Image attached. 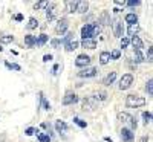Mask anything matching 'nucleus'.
Returning a JSON list of instances; mask_svg holds the SVG:
<instances>
[{"instance_id":"f03ea898","label":"nucleus","mask_w":153,"mask_h":142,"mask_svg":"<svg viewBox=\"0 0 153 142\" xmlns=\"http://www.w3.org/2000/svg\"><path fill=\"white\" fill-rule=\"evenodd\" d=\"M133 83V75L132 73H124L123 78L120 80V89L121 90H127Z\"/></svg>"},{"instance_id":"20e7f679","label":"nucleus","mask_w":153,"mask_h":142,"mask_svg":"<svg viewBox=\"0 0 153 142\" xmlns=\"http://www.w3.org/2000/svg\"><path fill=\"white\" fill-rule=\"evenodd\" d=\"M89 64H91V57L86 55V54L78 55L76 60H75V66L76 67H86V66H89Z\"/></svg>"},{"instance_id":"a19ab883","label":"nucleus","mask_w":153,"mask_h":142,"mask_svg":"<svg viewBox=\"0 0 153 142\" xmlns=\"http://www.w3.org/2000/svg\"><path fill=\"white\" fill-rule=\"evenodd\" d=\"M61 44V41L58 40V38H54V40H51V46H52V47H58Z\"/></svg>"},{"instance_id":"e433bc0d","label":"nucleus","mask_w":153,"mask_h":142,"mask_svg":"<svg viewBox=\"0 0 153 142\" xmlns=\"http://www.w3.org/2000/svg\"><path fill=\"white\" fill-rule=\"evenodd\" d=\"M129 44H130V38H129V37H123V38H121V47L126 49Z\"/></svg>"},{"instance_id":"423d86ee","label":"nucleus","mask_w":153,"mask_h":142,"mask_svg":"<svg viewBox=\"0 0 153 142\" xmlns=\"http://www.w3.org/2000/svg\"><path fill=\"white\" fill-rule=\"evenodd\" d=\"M97 75V69L95 67H84L78 72V76H81V78H92V76Z\"/></svg>"},{"instance_id":"7c9ffc66","label":"nucleus","mask_w":153,"mask_h":142,"mask_svg":"<svg viewBox=\"0 0 153 142\" xmlns=\"http://www.w3.org/2000/svg\"><path fill=\"white\" fill-rule=\"evenodd\" d=\"M72 40H74V32H68V34H66V37L63 38V40H60V41H61L63 44H68V43H69V41H72Z\"/></svg>"},{"instance_id":"aec40b11","label":"nucleus","mask_w":153,"mask_h":142,"mask_svg":"<svg viewBox=\"0 0 153 142\" xmlns=\"http://www.w3.org/2000/svg\"><path fill=\"white\" fill-rule=\"evenodd\" d=\"M35 41H37V37L35 35H25V44L28 47H34L35 46Z\"/></svg>"},{"instance_id":"c03bdc74","label":"nucleus","mask_w":153,"mask_h":142,"mask_svg":"<svg viewBox=\"0 0 153 142\" xmlns=\"http://www.w3.org/2000/svg\"><path fill=\"white\" fill-rule=\"evenodd\" d=\"M51 60H52V55H45V57H43V61H45V63H48V61H51Z\"/></svg>"},{"instance_id":"a18cd8bd","label":"nucleus","mask_w":153,"mask_h":142,"mask_svg":"<svg viewBox=\"0 0 153 142\" xmlns=\"http://www.w3.org/2000/svg\"><path fill=\"white\" fill-rule=\"evenodd\" d=\"M14 18H16L17 21H22V20H23V16H22V14H17V16H16Z\"/></svg>"},{"instance_id":"49530a36","label":"nucleus","mask_w":153,"mask_h":142,"mask_svg":"<svg viewBox=\"0 0 153 142\" xmlns=\"http://www.w3.org/2000/svg\"><path fill=\"white\" fill-rule=\"evenodd\" d=\"M115 3H117V5H126V2H124V0H123V2H121V0H115Z\"/></svg>"},{"instance_id":"9d476101","label":"nucleus","mask_w":153,"mask_h":142,"mask_svg":"<svg viewBox=\"0 0 153 142\" xmlns=\"http://www.w3.org/2000/svg\"><path fill=\"white\" fill-rule=\"evenodd\" d=\"M81 37H83V40L92 38V23H86L81 28Z\"/></svg>"},{"instance_id":"79ce46f5","label":"nucleus","mask_w":153,"mask_h":142,"mask_svg":"<svg viewBox=\"0 0 153 142\" xmlns=\"http://www.w3.org/2000/svg\"><path fill=\"white\" fill-rule=\"evenodd\" d=\"M152 57H153V49L149 47V50H147V61L149 63H152Z\"/></svg>"},{"instance_id":"4be33fe9","label":"nucleus","mask_w":153,"mask_h":142,"mask_svg":"<svg viewBox=\"0 0 153 142\" xmlns=\"http://www.w3.org/2000/svg\"><path fill=\"white\" fill-rule=\"evenodd\" d=\"M65 46H66V47H65V49H66V52H74V50L80 46V43L76 41V40H72V41H69V43L65 44Z\"/></svg>"},{"instance_id":"6e6552de","label":"nucleus","mask_w":153,"mask_h":142,"mask_svg":"<svg viewBox=\"0 0 153 142\" xmlns=\"http://www.w3.org/2000/svg\"><path fill=\"white\" fill-rule=\"evenodd\" d=\"M113 35L118 37V38H123V34H124V28H123V23L120 20H115L113 23Z\"/></svg>"},{"instance_id":"f8f14e48","label":"nucleus","mask_w":153,"mask_h":142,"mask_svg":"<svg viewBox=\"0 0 153 142\" xmlns=\"http://www.w3.org/2000/svg\"><path fill=\"white\" fill-rule=\"evenodd\" d=\"M97 106V99L95 98H86L83 101V110H92Z\"/></svg>"},{"instance_id":"a211bd4d","label":"nucleus","mask_w":153,"mask_h":142,"mask_svg":"<svg viewBox=\"0 0 153 142\" xmlns=\"http://www.w3.org/2000/svg\"><path fill=\"white\" fill-rule=\"evenodd\" d=\"M76 3H78V2L68 0V2L65 3V5H66V12H69V14H74V12H76Z\"/></svg>"},{"instance_id":"0eeeda50","label":"nucleus","mask_w":153,"mask_h":142,"mask_svg":"<svg viewBox=\"0 0 153 142\" xmlns=\"http://www.w3.org/2000/svg\"><path fill=\"white\" fill-rule=\"evenodd\" d=\"M120 136L124 142H133V139H135V133L132 130H129V128H123Z\"/></svg>"},{"instance_id":"c756f323","label":"nucleus","mask_w":153,"mask_h":142,"mask_svg":"<svg viewBox=\"0 0 153 142\" xmlns=\"http://www.w3.org/2000/svg\"><path fill=\"white\" fill-rule=\"evenodd\" d=\"M38 141L40 142H51L49 133H38Z\"/></svg>"},{"instance_id":"f704fd0d","label":"nucleus","mask_w":153,"mask_h":142,"mask_svg":"<svg viewBox=\"0 0 153 142\" xmlns=\"http://www.w3.org/2000/svg\"><path fill=\"white\" fill-rule=\"evenodd\" d=\"M143 119H144V124L147 125V124L152 121V113H150V112H144V113H143Z\"/></svg>"},{"instance_id":"ddd939ff","label":"nucleus","mask_w":153,"mask_h":142,"mask_svg":"<svg viewBox=\"0 0 153 142\" xmlns=\"http://www.w3.org/2000/svg\"><path fill=\"white\" fill-rule=\"evenodd\" d=\"M130 43L133 44L135 50H143V47H144V43H143V40H141V38H139L138 35H133V37L130 38Z\"/></svg>"},{"instance_id":"bb28decb","label":"nucleus","mask_w":153,"mask_h":142,"mask_svg":"<svg viewBox=\"0 0 153 142\" xmlns=\"http://www.w3.org/2000/svg\"><path fill=\"white\" fill-rule=\"evenodd\" d=\"M11 41H14V37L12 35H2L0 37V43L2 44H6V43H11Z\"/></svg>"},{"instance_id":"393cba45","label":"nucleus","mask_w":153,"mask_h":142,"mask_svg":"<svg viewBox=\"0 0 153 142\" xmlns=\"http://www.w3.org/2000/svg\"><path fill=\"white\" fill-rule=\"evenodd\" d=\"M139 29H141V28H139V24L138 23H135V24H129V29H127V32H129V35H136L138 34V31Z\"/></svg>"},{"instance_id":"dca6fc26","label":"nucleus","mask_w":153,"mask_h":142,"mask_svg":"<svg viewBox=\"0 0 153 142\" xmlns=\"http://www.w3.org/2000/svg\"><path fill=\"white\" fill-rule=\"evenodd\" d=\"M68 128H69V127H68L66 122H63V121H57V122H55V130H57L60 135H61V133H66Z\"/></svg>"},{"instance_id":"1a4fd4ad","label":"nucleus","mask_w":153,"mask_h":142,"mask_svg":"<svg viewBox=\"0 0 153 142\" xmlns=\"http://www.w3.org/2000/svg\"><path fill=\"white\" fill-rule=\"evenodd\" d=\"M80 99H78V96H76L75 93H66V96L63 98V104L65 106H72V104H76V102H78Z\"/></svg>"},{"instance_id":"b1692460","label":"nucleus","mask_w":153,"mask_h":142,"mask_svg":"<svg viewBox=\"0 0 153 142\" xmlns=\"http://www.w3.org/2000/svg\"><path fill=\"white\" fill-rule=\"evenodd\" d=\"M48 40H49V37H48L46 34H42L40 37L37 38V41H35V44H37L38 47H42V46H45V43H46Z\"/></svg>"},{"instance_id":"c9c22d12","label":"nucleus","mask_w":153,"mask_h":142,"mask_svg":"<svg viewBox=\"0 0 153 142\" xmlns=\"http://www.w3.org/2000/svg\"><path fill=\"white\" fill-rule=\"evenodd\" d=\"M74 122L78 125V127H81V128H86V127H87L86 121H83V119H80V118H74Z\"/></svg>"},{"instance_id":"412c9836","label":"nucleus","mask_w":153,"mask_h":142,"mask_svg":"<svg viewBox=\"0 0 153 142\" xmlns=\"http://www.w3.org/2000/svg\"><path fill=\"white\" fill-rule=\"evenodd\" d=\"M124 20H126V23H129V24H135V23H138V16L133 14V12H130V14H126Z\"/></svg>"},{"instance_id":"de8ad7c7","label":"nucleus","mask_w":153,"mask_h":142,"mask_svg":"<svg viewBox=\"0 0 153 142\" xmlns=\"http://www.w3.org/2000/svg\"><path fill=\"white\" fill-rule=\"evenodd\" d=\"M139 142H149V138H147V136H144V138L139 139Z\"/></svg>"},{"instance_id":"f257e3e1","label":"nucleus","mask_w":153,"mask_h":142,"mask_svg":"<svg viewBox=\"0 0 153 142\" xmlns=\"http://www.w3.org/2000/svg\"><path fill=\"white\" fill-rule=\"evenodd\" d=\"M126 106L130 109H136V107H143L146 106V98L138 96V95H129L126 98Z\"/></svg>"},{"instance_id":"2eb2a0df","label":"nucleus","mask_w":153,"mask_h":142,"mask_svg":"<svg viewBox=\"0 0 153 142\" xmlns=\"http://www.w3.org/2000/svg\"><path fill=\"white\" fill-rule=\"evenodd\" d=\"M132 118H133V116H130L129 113H126V112H120L118 113V121L123 122V124H130Z\"/></svg>"},{"instance_id":"5701e85b","label":"nucleus","mask_w":153,"mask_h":142,"mask_svg":"<svg viewBox=\"0 0 153 142\" xmlns=\"http://www.w3.org/2000/svg\"><path fill=\"white\" fill-rule=\"evenodd\" d=\"M110 61V54L107 52V50H103V52L100 54V63L101 64H107Z\"/></svg>"},{"instance_id":"a878e982","label":"nucleus","mask_w":153,"mask_h":142,"mask_svg":"<svg viewBox=\"0 0 153 142\" xmlns=\"http://www.w3.org/2000/svg\"><path fill=\"white\" fill-rule=\"evenodd\" d=\"M26 26H28V29H35V28L38 26V20L34 18V17H31V18L28 20V24H26Z\"/></svg>"},{"instance_id":"9b49d317","label":"nucleus","mask_w":153,"mask_h":142,"mask_svg":"<svg viewBox=\"0 0 153 142\" xmlns=\"http://www.w3.org/2000/svg\"><path fill=\"white\" fill-rule=\"evenodd\" d=\"M98 24H104V26H107V24H110V14H109V11H103L101 14L98 16Z\"/></svg>"},{"instance_id":"ea45409f","label":"nucleus","mask_w":153,"mask_h":142,"mask_svg":"<svg viewBox=\"0 0 153 142\" xmlns=\"http://www.w3.org/2000/svg\"><path fill=\"white\" fill-rule=\"evenodd\" d=\"M127 6H139L141 2H138V0H129V2H126Z\"/></svg>"},{"instance_id":"c85d7f7f","label":"nucleus","mask_w":153,"mask_h":142,"mask_svg":"<svg viewBox=\"0 0 153 142\" xmlns=\"http://www.w3.org/2000/svg\"><path fill=\"white\" fill-rule=\"evenodd\" d=\"M135 63H143L146 58H144V55L141 54V50H135Z\"/></svg>"},{"instance_id":"6ab92c4d","label":"nucleus","mask_w":153,"mask_h":142,"mask_svg":"<svg viewBox=\"0 0 153 142\" xmlns=\"http://www.w3.org/2000/svg\"><path fill=\"white\" fill-rule=\"evenodd\" d=\"M115 80H117V72H110V73L106 76V78H104L103 84H104V86H110V84L115 83Z\"/></svg>"},{"instance_id":"f3484780","label":"nucleus","mask_w":153,"mask_h":142,"mask_svg":"<svg viewBox=\"0 0 153 142\" xmlns=\"http://www.w3.org/2000/svg\"><path fill=\"white\" fill-rule=\"evenodd\" d=\"M81 46L92 50V49L97 47V40H92V38H89V40H81Z\"/></svg>"},{"instance_id":"4c0bfd02","label":"nucleus","mask_w":153,"mask_h":142,"mask_svg":"<svg viewBox=\"0 0 153 142\" xmlns=\"http://www.w3.org/2000/svg\"><path fill=\"white\" fill-rule=\"evenodd\" d=\"M5 66H6L8 69H11V70H12V69H14V70H20V69H22L19 64H11V63H8V61L5 63Z\"/></svg>"},{"instance_id":"72a5a7b5","label":"nucleus","mask_w":153,"mask_h":142,"mask_svg":"<svg viewBox=\"0 0 153 142\" xmlns=\"http://www.w3.org/2000/svg\"><path fill=\"white\" fill-rule=\"evenodd\" d=\"M95 99H97V101H106V99H107V93H106V92H98V93L95 95Z\"/></svg>"},{"instance_id":"2f4dec72","label":"nucleus","mask_w":153,"mask_h":142,"mask_svg":"<svg viewBox=\"0 0 153 142\" xmlns=\"http://www.w3.org/2000/svg\"><path fill=\"white\" fill-rule=\"evenodd\" d=\"M146 90H147V93H149L150 96L153 95V80H152V78L147 81V84H146Z\"/></svg>"},{"instance_id":"4468645a","label":"nucleus","mask_w":153,"mask_h":142,"mask_svg":"<svg viewBox=\"0 0 153 142\" xmlns=\"http://www.w3.org/2000/svg\"><path fill=\"white\" fill-rule=\"evenodd\" d=\"M87 9H89V2H86V0L76 3V12H78V14H86Z\"/></svg>"},{"instance_id":"7ed1b4c3","label":"nucleus","mask_w":153,"mask_h":142,"mask_svg":"<svg viewBox=\"0 0 153 142\" xmlns=\"http://www.w3.org/2000/svg\"><path fill=\"white\" fill-rule=\"evenodd\" d=\"M68 26H69V21H68V18H60L58 20V23H57V26H55V34L57 35H63L66 31H68Z\"/></svg>"},{"instance_id":"473e14b6","label":"nucleus","mask_w":153,"mask_h":142,"mask_svg":"<svg viewBox=\"0 0 153 142\" xmlns=\"http://www.w3.org/2000/svg\"><path fill=\"white\" fill-rule=\"evenodd\" d=\"M40 99H42V106H43V109H45V110H49V109H51V104L46 101V98L43 96V93H42V92H40Z\"/></svg>"},{"instance_id":"cd10ccee","label":"nucleus","mask_w":153,"mask_h":142,"mask_svg":"<svg viewBox=\"0 0 153 142\" xmlns=\"http://www.w3.org/2000/svg\"><path fill=\"white\" fill-rule=\"evenodd\" d=\"M109 54H110V60H120L121 50H120V49H113L112 52H109Z\"/></svg>"},{"instance_id":"37998d69","label":"nucleus","mask_w":153,"mask_h":142,"mask_svg":"<svg viewBox=\"0 0 153 142\" xmlns=\"http://www.w3.org/2000/svg\"><path fill=\"white\" fill-rule=\"evenodd\" d=\"M25 133H26V136H32V135L35 133V128H32V127H29V128H28V130H26V132H25Z\"/></svg>"},{"instance_id":"39448f33","label":"nucleus","mask_w":153,"mask_h":142,"mask_svg":"<svg viewBox=\"0 0 153 142\" xmlns=\"http://www.w3.org/2000/svg\"><path fill=\"white\" fill-rule=\"evenodd\" d=\"M55 9H57V3H54V2L48 3V6H46V20L48 21H52L55 18Z\"/></svg>"},{"instance_id":"58836bf2","label":"nucleus","mask_w":153,"mask_h":142,"mask_svg":"<svg viewBox=\"0 0 153 142\" xmlns=\"http://www.w3.org/2000/svg\"><path fill=\"white\" fill-rule=\"evenodd\" d=\"M48 3H49V2H37V3L34 5V9H42V8H46V6H48Z\"/></svg>"}]
</instances>
